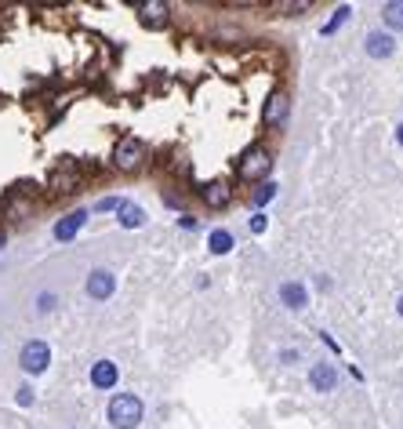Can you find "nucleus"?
<instances>
[{
  "instance_id": "25",
  "label": "nucleus",
  "mask_w": 403,
  "mask_h": 429,
  "mask_svg": "<svg viewBox=\"0 0 403 429\" xmlns=\"http://www.w3.org/2000/svg\"><path fill=\"white\" fill-rule=\"evenodd\" d=\"M396 138H400V146H403V124H400V128H396Z\"/></svg>"
},
{
  "instance_id": "10",
  "label": "nucleus",
  "mask_w": 403,
  "mask_h": 429,
  "mask_svg": "<svg viewBox=\"0 0 403 429\" xmlns=\"http://www.w3.org/2000/svg\"><path fill=\"white\" fill-rule=\"evenodd\" d=\"M91 386L94 389H113V386H117V364H113V360H94Z\"/></svg>"
},
{
  "instance_id": "27",
  "label": "nucleus",
  "mask_w": 403,
  "mask_h": 429,
  "mask_svg": "<svg viewBox=\"0 0 403 429\" xmlns=\"http://www.w3.org/2000/svg\"><path fill=\"white\" fill-rule=\"evenodd\" d=\"M0 248H4V233H0Z\"/></svg>"
},
{
  "instance_id": "1",
  "label": "nucleus",
  "mask_w": 403,
  "mask_h": 429,
  "mask_svg": "<svg viewBox=\"0 0 403 429\" xmlns=\"http://www.w3.org/2000/svg\"><path fill=\"white\" fill-rule=\"evenodd\" d=\"M146 156H149L146 142L135 138V135H124V138L117 142V149H113V168L124 171V175H135V171L146 168Z\"/></svg>"
},
{
  "instance_id": "18",
  "label": "nucleus",
  "mask_w": 403,
  "mask_h": 429,
  "mask_svg": "<svg viewBox=\"0 0 403 429\" xmlns=\"http://www.w3.org/2000/svg\"><path fill=\"white\" fill-rule=\"evenodd\" d=\"M349 11H352V8H345V4H342V8H338V11L331 15V19L324 22V29H320V33H324V37H331L338 26H345V22H349Z\"/></svg>"
},
{
  "instance_id": "24",
  "label": "nucleus",
  "mask_w": 403,
  "mask_h": 429,
  "mask_svg": "<svg viewBox=\"0 0 403 429\" xmlns=\"http://www.w3.org/2000/svg\"><path fill=\"white\" fill-rule=\"evenodd\" d=\"M55 306V295H40V309L47 313V309H51Z\"/></svg>"
},
{
  "instance_id": "9",
  "label": "nucleus",
  "mask_w": 403,
  "mask_h": 429,
  "mask_svg": "<svg viewBox=\"0 0 403 429\" xmlns=\"http://www.w3.org/2000/svg\"><path fill=\"white\" fill-rule=\"evenodd\" d=\"M113 288H117L113 273H106V269H91V277H88V295H91V298L106 302V298L113 295Z\"/></svg>"
},
{
  "instance_id": "2",
  "label": "nucleus",
  "mask_w": 403,
  "mask_h": 429,
  "mask_svg": "<svg viewBox=\"0 0 403 429\" xmlns=\"http://www.w3.org/2000/svg\"><path fill=\"white\" fill-rule=\"evenodd\" d=\"M109 422L117 429H135L142 422V400L131 393H120L109 400Z\"/></svg>"
},
{
  "instance_id": "16",
  "label": "nucleus",
  "mask_w": 403,
  "mask_h": 429,
  "mask_svg": "<svg viewBox=\"0 0 403 429\" xmlns=\"http://www.w3.org/2000/svg\"><path fill=\"white\" fill-rule=\"evenodd\" d=\"M207 248H211V255H229L233 251V233L229 229H215L207 236Z\"/></svg>"
},
{
  "instance_id": "26",
  "label": "nucleus",
  "mask_w": 403,
  "mask_h": 429,
  "mask_svg": "<svg viewBox=\"0 0 403 429\" xmlns=\"http://www.w3.org/2000/svg\"><path fill=\"white\" fill-rule=\"evenodd\" d=\"M396 309H400V316H403V295H400V302H396Z\"/></svg>"
},
{
  "instance_id": "13",
  "label": "nucleus",
  "mask_w": 403,
  "mask_h": 429,
  "mask_svg": "<svg viewBox=\"0 0 403 429\" xmlns=\"http://www.w3.org/2000/svg\"><path fill=\"white\" fill-rule=\"evenodd\" d=\"M167 4H160V0H146V4L138 8V15H142V22L146 26H164L167 22Z\"/></svg>"
},
{
  "instance_id": "21",
  "label": "nucleus",
  "mask_w": 403,
  "mask_h": 429,
  "mask_svg": "<svg viewBox=\"0 0 403 429\" xmlns=\"http://www.w3.org/2000/svg\"><path fill=\"white\" fill-rule=\"evenodd\" d=\"M15 400H19L22 407H29V404H33V393H29V386H19V393H15Z\"/></svg>"
},
{
  "instance_id": "19",
  "label": "nucleus",
  "mask_w": 403,
  "mask_h": 429,
  "mask_svg": "<svg viewBox=\"0 0 403 429\" xmlns=\"http://www.w3.org/2000/svg\"><path fill=\"white\" fill-rule=\"evenodd\" d=\"M272 197H277V186H272V182H262V186L254 189V204H258V208H265Z\"/></svg>"
},
{
  "instance_id": "8",
  "label": "nucleus",
  "mask_w": 403,
  "mask_h": 429,
  "mask_svg": "<svg viewBox=\"0 0 403 429\" xmlns=\"http://www.w3.org/2000/svg\"><path fill=\"white\" fill-rule=\"evenodd\" d=\"M200 197L207 208H225V204L233 200V186L225 182V179H215V182H204L200 186Z\"/></svg>"
},
{
  "instance_id": "14",
  "label": "nucleus",
  "mask_w": 403,
  "mask_h": 429,
  "mask_svg": "<svg viewBox=\"0 0 403 429\" xmlns=\"http://www.w3.org/2000/svg\"><path fill=\"white\" fill-rule=\"evenodd\" d=\"M280 302H283V306L287 309H302L305 306V288H302V284H280Z\"/></svg>"
},
{
  "instance_id": "20",
  "label": "nucleus",
  "mask_w": 403,
  "mask_h": 429,
  "mask_svg": "<svg viewBox=\"0 0 403 429\" xmlns=\"http://www.w3.org/2000/svg\"><path fill=\"white\" fill-rule=\"evenodd\" d=\"M280 11H287V15H298V11H309V0H283V4H280Z\"/></svg>"
},
{
  "instance_id": "7",
  "label": "nucleus",
  "mask_w": 403,
  "mask_h": 429,
  "mask_svg": "<svg viewBox=\"0 0 403 429\" xmlns=\"http://www.w3.org/2000/svg\"><path fill=\"white\" fill-rule=\"evenodd\" d=\"M309 386L316 393H331L338 386V368H334V364H327V360L313 364V368H309Z\"/></svg>"
},
{
  "instance_id": "5",
  "label": "nucleus",
  "mask_w": 403,
  "mask_h": 429,
  "mask_svg": "<svg viewBox=\"0 0 403 429\" xmlns=\"http://www.w3.org/2000/svg\"><path fill=\"white\" fill-rule=\"evenodd\" d=\"M22 371L26 375H40V371H47V360H51V349H47V342H26L22 346Z\"/></svg>"
},
{
  "instance_id": "17",
  "label": "nucleus",
  "mask_w": 403,
  "mask_h": 429,
  "mask_svg": "<svg viewBox=\"0 0 403 429\" xmlns=\"http://www.w3.org/2000/svg\"><path fill=\"white\" fill-rule=\"evenodd\" d=\"M381 19L389 29H403V4H385L381 8Z\"/></svg>"
},
{
  "instance_id": "6",
  "label": "nucleus",
  "mask_w": 403,
  "mask_h": 429,
  "mask_svg": "<svg viewBox=\"0 0 403 429\" xmlns=\"http://www.w3.org/2000/svg\"><path fill=\"white\" fill-rule=\"evenodd\" d=\"M88 208H76V211H69V215H62L58 222H55V241H62V244H66V241H73V236L80 233V229H84V222H88Z\"/></svg>"
},
{
  "instance_id": "12",
  "label": "nucleus",
  "mask_w": 403,
  "mask_h": 429,
  "mask_svg": "<svg viewBox=\"0 0 403 429\" xmlns=\"http://www.w3.org/2000/svg\"><path fill=\"white\" fill-rule=\"evenodd\" d=\"M393 51H396L393 33H370V37H367V55H370V58H389Z\"/></svg>"
},
{
  "instance_id": "22",
  "label": "nucleus",
  "mask_w": 403,
  "mask_h": 429,
  "mask_svg": "<svg viewBox=\"0 0 403 429\" xmlns=\"http://www.w3.org/2000/svg\"><path fill=\"white\" fill-rule=\"evenodd\" d=\"M120 204H124L120 197H106V200L99 204V211H120Z\"/></svg>"
},
{
  "instance_id": "11",
  "label": "nucleus",
  "mask_w": 403,
  "mask_h": 429,
  "mask_svg": "<svg viewBox=\"0 0 403 429\" xmlns=\"http://www.w3.org/2000/svg\"><path fill=\"white\" fill-rule=\"evenodd\" d=\"M283 113H287V95L283 91H272L269 99H265V109H262V124H277V120H283Z\"/></svg>"
},
{
  "instance_id": "4",
  "label": "nucleus",
  "mask_w": 403,
  "mask_h": 429,
  "mask_svg": "<svg viewBox=\"0 0 403 429\" xmlns=\"http://www.w3.org/2000/svg\"><path fill=\"white\" fill-rule=\"evenodd\" d=\"M80 186V171H76V164H58L51 175H47V193L51 197H66V193H73V189Z\"/></svg>"
},
{
  "instance_id": "23",
  "label": "nucleus",
  "mask_w": 403,
  "mask_h": 429,
  "mask_svg": "<svg viewBox=\"0 0 403 429\" xmlns=\"http://www.w3.org/2000/svg\"><path fill=\"white\" fill-rule=\"evenodd\" d=\"M265 226H269L265 215H254V218H251V233H265Z\"/></svg>"
},
{
  "instance_id": "15",
  "label": "nucleus",
  "mask_w": 403,
  "mask_h": 429,
  "mask_svg": "<svg viewBox=\"0 0 403 429\" xmlns=\"http://www.w3.org/2000/svg\"><path fill=\"white\" fill-rule=\"evenodd\" d=\"M120 226L124 229H135V226H146V211L138 208V204H120Z\"/></svg>"
},
{
  "instance_id": "3",
  "label": "nucleus",
  "mask_w": 403,
  "mask_h": 429,
  "mask_svg": "<svg viewBox=\"0 0 403 429\" xmlns=\"http://www.w3.org/2000/svg\"><path fill=\"white\" fill-rule=\"evenodd\" d=\"M269 171H272V153L265 146H251L240 156V175L247 182H269Z\"/></svg>"
}]
</instances>
